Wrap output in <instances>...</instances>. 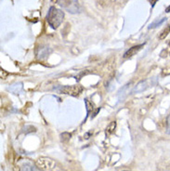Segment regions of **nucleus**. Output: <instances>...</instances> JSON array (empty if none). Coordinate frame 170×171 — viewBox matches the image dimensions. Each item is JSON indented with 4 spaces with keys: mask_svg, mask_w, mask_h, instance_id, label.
Returning a JSON list of instances; mask_svg holds the SVG:
<instances>
[{
    "mask_svg": "<svg viewBox=\"0 0 170 171\" xmlns=\"http://www.w3.org/2000/svg\"><path fill=\"white\" fill-rule=\"evenodd\" d=\"M166 133L170 135V115L166 118Z\"/></svg>",
    "mask_w": 170,
    "mask_h": 171,
    "instance_id": "nucleus-11",
    "label": "nucleus"
},
{
    "mask_svg": "<svg viewBox=\"0 0 170 171\" xmlns=\"http://www.w3.org/2000/svg\"><path fill=\"white\" fill-rule=\"evenodd\" d=\"M148 87H149V86H148V81H141L135 87V89L131 92H132V93L142 92V91H144Z\"/></svg>",
    "mask_w": 170,
    "mask_h": 171,
    "instance_id": "nucleus-6",
    "label": "nucleus"
},
{
    "mask_svg": "<svg viewBox=\"0 0 170 171\" xmlns=\"http://www.w3.org/2000/svg\"><path fill=\"white\" fill-rule=\"evenodd\" d=\"M59 90V92H62L63 94H68L72 96H77L79 95L82 91V87L80 86H65V87H61L57 89Z\"/></svg>",
    "mask_w": 170,
    "mask_h": 171,
    "instance_id": "nucleus-3",
    "label": "nucleus"
},
{
    "mask_svg": "<svg viewBox=\"0 0 170 171\" xmlns=\"http://www.w3.org/2000/svg\"><path fill=\"white\" fill-rule=\"evenodd\" d=\"M57 2L59 5V7H62L70 13L75 14L80 12L81 10L78 0H57Z\"/></svg>",
    "mask_w": 170,
    "mask_h": 171,
    "instance_id": "nucleus-2",
    "label": "nucleus"
},
{
    "mask_svg": "<svg viewBox=\"0 0 170 171\" xmlns=\"http://www.w3.org/2000/svg\"><path fill=\"white\" fill-rule=\"evenodd\" d=\"M144 46V44H140V45H138V46H134L132 47L131 48H129L127 51H125V53L124 54V58L125 59H127V58H131V57H133L134 55H136L137 53H138L141 48H143Z\"/></svg>",
    "mask_w": 170,
    "mask_h": 171,
    "instance_id": "nucleus-4",
    "label": "nucleus"
},
{
    "mask_svg": "<svg viewBox=\"0 0 170 171\" xmlns=\"http://www.w3.org/2000/svg\"><path fill=\"white\" fill-rule=\"evenodd\" d=\"M20 171H43V170L33 164H25L20 168Z\"/></svg>",
    "mask_w": 170,
    "mask_h": 171,
    "instance_id": "nucleus-8",
    "label": "nucleus"
},
{
    "mask_svg": "<svg viewBox=\"0 0 170 171\" xmlns=\"http://www.w3.org/2000/svg\"><path fill=\"white\" fill-rule=\"evenodd\" d=\"M51 52V49L48 48L47 47H41L39 48H37L36 50V56L38 59H45L46 57H47L49 53Z\"/></svg>",
    "mask_w": 170,
    "mask_h": 171,
    "instance_id": "nucleus-5",
    "label": "nucleus"
},
{
    "mask_svg": "<svg viewBox=\"0 0 170 171\" xmlns=\"http://www.w3.org/2000/svg\"><path fill=\"white\" fill-rule=\"evenodd\" d=\"M23 83H15V84L11 85L10 87H8V90L11 91L14 94H19V93L23 90Z\"/></svg>",
    "mask_w": 170,
    "mask_h": 171,
    "instance_id": "nucleus-7",
    "label": "nucleus"
},
{
    "mask_svg": "<svg viewBox=\"0 0 170 171\" xmlns=\"http://www.w3.org/2000/svg\"><path fill=\"white\" fill-rule=\"evenodd\" d=\"M149 1H150V3L152 4V6L153 7V6H154V5H155V3L158 1V0H149Z\"/></svg>",
    "mask_w": 170,
    "mask_h": 171,
    "instance_id": "nucleus-12",
    "label": "nucleus"
},
{
    "mask_svg": "<svg viewBox=\"0 0 170 171\" xmlns=\"http://www.w3.org/2000/svg\"><path fill=\"white\" fill-rule=\"evenodd\" d=\"M169 31H170V25H168L167 29H164V30L162 32V34L160 35V36H159V38H160V39H164V38L168 35Z\"/></svg>",
    "mask_w": 170,
    "mask_h": 171,
    "instance_id": "nucleus-10",
    "label": "nucleus"
},
{
    "mask_svg": "<svg viewBox=\"0 0 170 171\" xmlns=\"http://www.w3.org/2000/svg\"><path fill=\"white\" fill-rule=\"evenodd\" d=\"M64 18V12L55 7H50L47 14V21L52 29H57L62 24Z\"/></svg>",
    "mask_w": 170,
    "mask_h": 171,
    "instance_id": "nucleus-1",
    "label": "nucleus"
},
{
    "mask_svg": "<svg viewBox=\"0 0 170 171\" xmlns=\"http://www.w3.org/2000/svg\"><path fill=\"white\" fill-rule=\"evenodd\" d=\"M124 171H127V170H124Z\"/></svg>",
    "mask_w": 170,
    "mask_h": 171,
    "instance_id": "nucleus-13",
    "label": "nucleus"
},
{
    "mask_svg": "<svg viewBox=\"0 0 170 171\" xmlns=\"http://www.w3.org/2000/svg\"><path fill=\"white\" fill-rule=\"evenodd\" d=\"M166 21V18H162L161 20H157V21H155L154 23H152L149 26V28H156V27H158V26H160L161 24H163Z\"/></svg>",
    "mask_w": 170,
    "mask_h": 171,
    "instance_id": "nucleus-9",
    "label": "nucleus"
}]
</instances>
